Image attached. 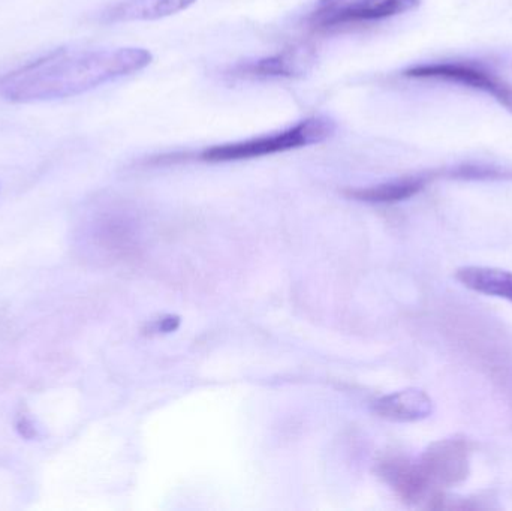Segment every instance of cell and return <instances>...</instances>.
I'll list each match as a JSON object with an SVG mask.
<instances>
[{
    "label": "cell",
    "instance_id": "cell-1",
    "mask_svg": "<svg viewBox=\"0 0 512 511\" xmlns=\"http://www.w3.org/2000/svg\"><path fill=\"white\" fill-rule=\"evenodd\" d=\"M146 48L57 50L0 77V99L15 104L83 95L152 63Z\"/></svg>",
    "mask_w": 512,
    "mask_h": 511
},
{
    "label": "cell",
    "instance_id": "cell-2",
    "mask_svg": "<svg viewBox=\"0 0 512 511\" xmlns=\"http://www.w3.org/2000/svg\"><path fill=\"white\" fill-rule=\"evenodd\" d=\"M336 129V122L330 117L313 116L273 134L209 147L201 152L200 159L204 162H234L276 155L324 143L333 137Z\"/></svg>",
    "mask_w": 512,
    "mask_h": 511
},
{
    "label": "cell",
    "instance_id": "cell-3",
    "mask_svg": "<svg viewBox=\"0 0 512 511\" xmlns=\"http://www.w3.org/2000/svg\"><path fill=\"white\" fill-rule=\"evenodd\" d=\"M420 0H318L309 24L316 32L361 26L414 11Z\"/></svg>",
    "mask_w": 512,
    "mask_h": 511
},
{
    "label": "cell",
    "instance_id": "cell-4",
    "mask_svg": "<svg viewBox=\"0 0 512 511\" xmlns=\"http://www.w3.org/2000/svg\"><path fill=\"white\" fill-rule=\"evenodd\" d=\"M472 452L474 444L465 437L445 438L427 447L418 464L435 495L468 479Z\"/></svg>",
    "mask_w": 512,
    "mask_h": 511
},
{
    "label": "cell",
    "instance_id": "cell-5",
    "mask_svg": "<svg viewBox=\"0 0 512 511\" xmlns=\"http://www.w3.org/2000/svg\"><path fill=\"white\" fill-rule=\"evenodd\" d=\"M405 77L415 80L445 81V83L462 84L471 89L492 95L502 107L512 113V86L489 69L472 63H426L406 69Z\"/></svg>",
    "mask_w": 512,
    "mask_h": 511
},
{
    "label": "cell",
    "instance_id": "cell-6",
    "mask_svg": "<svg viewBox=\"0 0 512 511\" xmlns=\"http://www.w3.org/2000/svg\"><path fill=\"white\" fill-rule=\"evenodd\" d=\"M315 62V48L309 45H294L271 56L237 63L230 68L228 75L236 80L300 78L312 69Z\"/></svg>",
    "mask_w": 512,
    "mask_h": 511
},
{
    "label": "cell",
    "instance_id": "cell-7",
    "mask_svg": "<svg viewBox=\"0 0 512 511\" xmlns=\"http://www.w3.org/2000/svg\"><path fill=\"white\" fill-rule=\"evenodd\" d=\"M378 473L403 503H429L435 497V492L427 482L418 461H411L403 456H390L381 461Z\"/></svg>",
    "mask_w": 512,
    "mask_h": 511
},
{
    "label": "cell",
    "instance_id": "cell-8",
    "mask_svg": "<svg viewBox=\"0 0 512 511\" xmlns=\"http://www.w3.org/2000/svg\"><path fill=\"white\" fill-rule=\"evenodd\" d=\"M441 179L438 171L432 173L415 174L402 179L391 180V182L379 183L367 188L349 189L346 195L354 200L364 201L372 204H394L400 201L409 200L420 194L423 189L433 180Z\"/></svg>",
    "mask_w": 512,
    "mask_h": 511
},
{
    "label": "cell",
    "instance_id": "cell-9",
    "mask_svg": "<svg viewBox=\"0 0 512 511\" xmlns=\"http://www.w3.org/2000/svg\"><path fill=\"white\" fill-rule=\"evenodd\" d=\"M197 0H122L105 11L107 23L153 21L179 14L191 8Z\"/></svg>",
    "mask_w": 512,
    "mask_h": 511
},
{
    "label": "cell",
    "instance_id": "cell-10",
    "mask_svg": "<svg viewBox=\"0 0 512 511\" xmlns=\"http://www.w3.org/2000/svg\"><path fill=\"white\" fill-rule=\"evenodd\" d=\"M375 413L390 422H420L433 413V402L423 390H402L378 399L375 402Z\"/></svg>",
    "mask_w": 512,
    "mask_h": 511
},
{
    "label": "cell",
    "instance_id": "cell-11",
    "mask_svg": "<svg viewBox=\"0 0 512 511\" xmlns=\"http://www.w3.org/2000/svg\"><path fill=\"white\" fill-rule=\"evenodd\" d=\"M456 279L475 293L512 303V272L496 267L468 266L457 270Z\"/></svg>",
    "mask_w": 512,
    "mask_h": 511
},
{
    "label": "cell",
    "instance_id": "cell-12",
    "mask_svg": "<svg viewBox=\"0 0 512 511\" xmlns=\"http://www.w3.org/2000/svg\"><path fill=\"white\" fill-rule=\"evenodd\" d=\"M441 179L462 182H505L512 180V168L486 162H466L439 170Z\"/></svg>",
    "mask_w": 512,
    "mask_h": 511
},
{
    "label": "cell",
    "instance_id": "cell-13",
    "mask_svg": "<svg viewBox=\"0 0 512 511\" xmlns=\"http://www.w3.org/2000/svg\"><path fill=\"white\" fill-rule=\"evenodd\" d=\"M177 327H179V318H162V320L158 321V324H156V332H173V330H176Z\"/></svg>",
    "mask_w": 512,
    "mask_h": 511
}]
</instances>
